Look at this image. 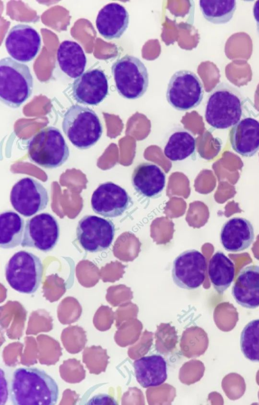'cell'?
Masks as SVG:
<instances>
[{"instance_id":"20","label":"cell","mask_w":259,"mask_h":405,"mask_svg":"<svg viewBox=\"0 0 259 405\" xmlns=\"http://www.w3.org/2000/svg\"><path fill=\"white\" fill-rule=\"evenodd\" d=\"M132 183L135 191L141 196L154 198L164 189L165 174L157 165L143 162L135 168Z\"/></svg>"},{"instance_id":"17","label":"cell","mask_w":259,"mask_h":405,"mask_svg":"<svg viewBox=\"0 0 259 405\" xmlns=\"http://www.w3.org/2000/svg\"><path fill=\"white\" fill-rule=\"evenodd\" d=\"M128 24V11L117 3L105 5L99 11L96 20L99 33L109 40L120 38L127 29Z\"/></svg>"},{"instance_id":"11","label":"cell","mask_w":259,"mask_h":405,"mask_svg":"<svg viewBox=\"0 0 259 405\" xmlns=\"http://www.w3.org/2000/svg\"><path fill=\"white\" fill-rule=\"evenodd\" d=\"M14 209L24 217H30L47 206L49 197L47 189L38 180L30 177L19 180L13 186L10 196Z\"/></svg>"},{"instance_id":"21","label":"cell","mask_w":259,"mask_h":405,"mask_svg":"<svg viewBox=\"0 0 259 405\" xmlns=\"http://www.w3.org/2000/svg\"><path fill=\"white\" fill-rule=\"evenodd\" d=\"M133 366L136 380L143 388L159 386L167 378V363L160 355L142 357L134 361Z\"/></svg>"},{"instance_id":"18","label":"cell","mask_w":259,"mask_h":405,"mask_svg":"<svg viewBox=\"0 0 259 405\" xmlns=\"http://www.w3.org/2000/svg\"><path fill=\"white\" fill-rule=\"evenodd\" d=\"M232 294L243 307L255 309L259 307V266L243 267L238 274L232 288Z\"/></svg>"},{"instance_id":"14","label":"cell","mask_w":259,"mask_h":405,"mask_svg":"<svg viewBox=\"0 0 259 405\" xmlns=\"http://www.w3.org/2000/svg\"><path fill=\"white\" fill-rule=\"evenodd\" d=\"M5 47L13 59L22 62L31 61L41 47V38L32 26L18 24L13 26L7 34Z\"/></svg>"},{"instance_id":"4","label":"cell","mask_w":259,"mask_h":405,"mask_svg":"<svg viewBox=\"0 0 259 405\" xmlns=\"http://www.w3.org/2000/svg\"><path fill=\"white\" fill-rule=\"evenodd\" d=\"M62 127L71 143L80 150L94 145L103 132L97 114L88 107L76 104L69 107L64 114Z\"/></svg>"},{"instance_id":"3","label":"cell","mask_w":259,"mask_h":405,"mask_svg":"<svg viewBox=\"0 0 259 405\" xmlns=\"http://www.w3.org/2000/svg\"><path fill=\"white\" fill-rule=\"evenodd\" d=\"M33 77L25 64L7 57L0 60V98L7 106L16 108L31 96Z\"/></svg>"},{"instance_id":"15","label":"cell","mask_w":259,"mask_h":405,"mask_svg":"<svg viewBox=\"0 0 259 405\" xmlns=\"http://www.w3.org/2000/svg\"><path fill=\"white\" fill-rule=\"evenodd\" d=\"M108 93V84L104 71L99 68L88 70L72 84V95L78 103L97 105Z\"/></svg>"},{"instance_id":"12","label":"cell","mask_w":259,"mask_h":405,"mask_svg":"<svg viewBox=\"0 0 259 405\" xmlns=\"http://www.w3.org/2000/svg\"><path fill=\"white\" fill-rule=\"evenodd\" d=\"M206 260L203 254L196 249L187 250L174 260L171 277L179 287L192 290L203 283L206 270Z\"/></svg>"},{"instance_id":"25","label":"cell","mask_w":259,"mask_h":405,"mask_svg":"<svg viewBox=\"0 0 259 405\" xmlns=\"http://www.w3.org/2000/svg\"><path fill=\"white\" fill-rule=\"evenodd\" d=\"M196 140L194 136L186 130L174 132L164 147V154L166 158L172 161L183 160L195 151Z\"/></svg>"},{"instance_id":"33","label":"cell","mask_w":259,"mask_h":405,"mask_svg":"<svg viewBox=\"0 0 259 405\" xmlns=\"http://www.w3.org/2000/svg\"><path fill=\"white\" fill-rule=\"evenodd\" d=\"M35 343L36 341L34 338L31 337L25 338L26 347L23 355L21 356V363L22 364L25 365H30L37 363L36 358L37 357L32 353V352L38 353L37 346L35 347L33 349L31 348ZM33 353L37 355V353L34 352H33Z\"/></svg>"},{"instance_id":"5","label":"cell","mask_w":259,"mask_h":405,"mask_svg":"<svg viewBox=\"0 0 259 405\" xmlns=\"http://www.w3.org/2000/svg\"><path fill=\"white\" fill-rule=\"evenodd\" d=\"M29 160L45 168H56L66 162L69 149L58 128L47 126L36 133L27 143Z\"/></svg>"},{"instance_id":"29","label":"cell","mask_w":259,"mask_h":405,"mask_svg":"<svg viewBox=\"0 0 259 405\" xmlns=\"http://www.w3.org/2000/svg\"><path fill=\"white\" fill-rule=\"evenodd\" d=\"M61 339L64 347L71 354L79 353L87 342L85 332L77 325L69 326L64 329Z\"/></svg>"},{"instance_id":"34","label":"cell","mask_w":259,"mask_h":405,"mask_svg":"<svg viewBox=\"0 0 259 405\" xmlns=\"http://www.w3.org/2000/svg\"><path fill=\"white\" fill-rule=\"evenodd\" d=\"M115 400L109 395L99 394L92 397L87 403V404H117Z\"/></svg>"},{"instance_id":"19","label":"cell","mask_w":259,"mask_h":405,"mask_svg":"<svg viewBox=\"0 0 259 405\" xmlns=\"http://www.w3.org/2000/svg\"><path fill=\"white\" fill-rule=\"evenodd\" d=\"M232 149L244 157H252L259 150V121L248 117L241 120L229 133Z\"/></svg>"},{"instance_id":"27","label":"cell","mask_w":259,"mask_h":405,"mask_svg":"<svg viewBox=\"0 0 259 405\" xmlns=\"http://www.w3.org/2000/svg\"><path fill=\"white\" fill-rule=\"evenodd\" d=\"M240 349L250 361L259 362V319L250 321L240 335Z\"/></svg>"},{"instance_id":"28","label":"cell","mask_w":259,"mask_h":405,"mask_svg":"<svg viewBox=\"0 0 259 405\" xmlns=\"http://www.w3.org/2000/svg\"><path fill=\"white\" fill-rule=\"evenodd\" d=\"M37 358L40 363L50 365L55 364L62 355L59 343L50 336L40 335L37 337Z\"/></svg>"},{"instance_id":"26","label":"cell","mask_w":259,"mask_h":405,"mask_svg":"<svg viewBox=\"0 0 259 405\" xmlns=\"http://www.w3.org/2000/svg\"><path fill=\"white\" fill-rule=\"evenodd\" d=\"M199 5L204 18L217 24L229 22L236 9V1L234 0H201Z\"/></svg>"},{"instance_id":"31","label":"cell","mask_w":259,"mask_h":405,"mask_svg":"<svg viewBox=\"0 0 259 405\" xmlns=\"http://www.w3.org/2000/svg\"><path fill=\"white\" fill-rule=\"evenodd\" d=\"M61 378L69 383H79L85 378V371L79 360L69 359L64 360L59 367Z\"/></svg>"},{"instance_id":"7","label":"cell","mask_w":259,"mask_h":405,"mask_svg":"<svg viewBox=\"0 0 259 405\" xmlns=\"http://www.w3.org/2000/svg\"><path fill=\"white\" fill-rule=\"evenodd\" d=\"M111 71L119 94L128 99L142 97L149 85V75L144 63L138 57L126 54L112 64Z\"/></svg>"},{"instance_id":"2","label":"cell","mask_w":259,"mask_h":405,"mask_svg":"<svg viewBox=\"0 0 259 405\" xmlns=\"http://www.w3.org/2000/svg\"><path fill=\"white\" fill-rule=\"evenodd\" d=\"M245 102L244 97L237 88L228 83H220L208 96L205 120L215 129L233 127L240 121Z\"/></svg>"},{"instance_id":"30","label":"cell","mask_w":259,"mask_h":405,"mask_svg":"<svg viewBox=\"0 0 259 405\" xmlns=\"http://www.w3.org/2000/svg\"><path fill=\"white\" fill-rule=\"evenodd\" d=\"M108 357L106 351L100 346H92L84 348L82 353V361L91 374H99L104 371L105 360Z\"/></svg>"},{"instance_id":"24","label":"cell","mask_w":259,"mask_h":405,"mask_svg":"<svg viewBox=\"0 0 259 405\" xmlns=\"http://www.w3.org/2000/svg\"><path fill=\"white\" fill-rule=\"evenodd\" d=\"M0 222V247L11 249L21 244L24 234V219L16 212L7 210L1 212Z\"/></svg>"},{"instance_id":"13","label":"cell","mask_w":259,"mask_h":405,"mask_svg":"<svg viewBox=\"0 0 259 405\" xmlns=\"http://www.w3.org/2000/svg\"><path fill=\"white\" fill-rule=\"evenodd\" d=\"M133 203L125 189L111 181L100 183L93 192L91 201L95 213L110 218L121 216Z\"/></svg>"},{"instance_id":"32","label":"cell","mask_w":259,"mask_h":405,"mask_svg":"<svg viewBox=\"0 0 259 405\" xmlns=\"http://www.w3.org/2000/svg\"><path fill=\"white\" fill-rule=\"evenodd\" d=\"M53 319L45 311H37L29 317L26 334L36 335L40 332H49L52 329Z\"/></svg>"},{"instance_id":"8","label":"cell","mask_w":259,"mask_h":405,"mask_svg":"<svg viewBox=\"0 0 259 405\" xmlns=\"http://www.w3.org/2000/svg\"><path fill=\"white\" fill-rule=\"evenodd\" d=\"M203 96L202 84L198 76L188 70H180L171 77L166 98L174 108L186 111L198 106Z\"/></svg>"},{"instance_id":"23","label":"cell","mask_w":259,"mask_h":405,"mask_svg":"<svg viewBox=\"0 0 259 405\" xmlns=\"http://www.w3.org/2000/svg\"><path fill=\"white\" fill-rule=\"evenodd\" d=\"M208 273L213 288L222 294L234 280V263L223 252L217 251L209 260Z\"/></svg>"},{"instance_id":"9","label":"cell","mask_w":259,"mask_h":405,"mask_svg":"<svg viewBox=\"0 0 259 405\" xmlns=\"http://www.w3.org/2000/svg\"><path fill=\"white\" fill-rule=\"evenodd\" d=\"M115 233V226L111 220L94 215L81 217L76 229L78 243L84 250L92 253L107 249L113 242Z\"/></svg>"},{"instance_id":"1","label":"cell","mask_w":259,"mask_h":405,"mask_svg":"<svg viewBox=\"0 0 259 405\" xmlns=\"http://www.w3.org/2000/svg\"><path fill=\"white\" fill-rule=\"evenodd\" d=\"M10 396L16 405H53L58 401L59 388L45 371L35 367H20L13 373Z\"/></svg>"},{"instance_id":"10","label":"cell","mask_w":259,"mask_h":405,"mask_svg":"<svg viewBox=\"0 0 259 405\" xmlns=\"http://www.w3.org/2000/svg\"><path fill=\"white\" fill-rule=\"evenodd\" d=\"M60 234L57 219L49 213H40L26 220L21 245L48 252L57 245Z\"/></svg>"},{"instance_id":"6","label":"cell","mask_w":259,"mask_h":405,"mask_svg":"<svg viewBox=\"0 0 259 405\" xmlns=\"http://www.w3.org/2000/svg\"><path fill=\"white\" fill-rule=\"evenodd\" d=\"M43 271L40 258L25 250L15 253L5 268L6 279L10 286L26 294L33 293L38 289L42 281Z\"/></svg>"},{"instance_id":"16","label":"cell","mask_w":259,"mask_h":405,"mask_svg":"<svg viewBox=\"0 0 259 405\" xmlns=\"http://www.w3.org/2000/svg\"><path fill=\"white\" fill-rule=\"evenodd\" d=\"M254 239L252 223L240 217H233L224 223L220 233L224 248L230 252H238L248 248Z\"/></svg>"},{"instance_id":"35","label":"cell","mask_w":259,"mask_h":405,"mask_svg":"<svg viewBox=\"0 0 259 405\" xmlns=\"http://www.w3.org/2000/svg\"><path fill=\"white\" fill-rule=\"evenodd\" d=\"M253 15L256 22L257 32L259 36V1H256L254 4Z\"/></svg>"},{"instance_id":"22","label":"cell","mask_w":259,"mask_h":405,"mask_svg":"<svg viewBox=\"0 0 259 405\" xmlns=\"http://www.w3.org/2000/svg\"><path fill=\"white\" fill-rule=\"evenodd\" d=\"M57 56L61 69L69 77L75 79L83 73L87 58L79 44L70 40L63 41L58 47Z\"/></svg>"}]
</instances>
